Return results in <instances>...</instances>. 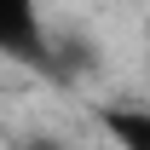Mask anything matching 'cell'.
<instances>
[{"label":"cell","instance_id":"obj_1","mask_svg":"<svg viewBox=\"0 0 150 150\" xmlns=\"http://www.w3.org/2000/svg\"><path fill=\"white\" fill-rule=\"evenodd\" d=\"M0 58H12L23 69H58L40 0H0Z\"/></svg>","mask_w":150,"mask_h":150},{"label":"cell","instance_id":"obj_2","mask_svg":"<svg viewBox=\"0 0 150 150\" xmlns=\"http://www.w3.org/2000/svg\"><path fill=\"white\" fill-rule=\"evenodd\" d=\"M104 127L121 139L127 150H150V115H127V110H110L104 115Z\"/></svg>","mask_w":150,"mask_h":150}]
</instances>
